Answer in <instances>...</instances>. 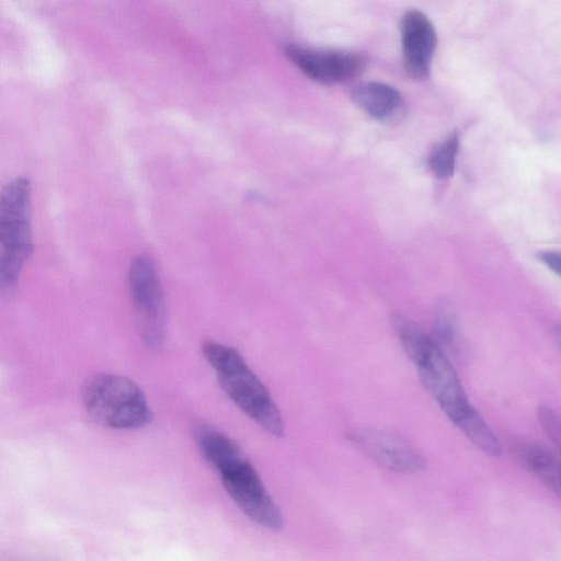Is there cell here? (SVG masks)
<instances>
[{
	"label": "cell",
	"mask_w": 561,
	"mask_h": 561,
	"mask_svg": "<svg viewBox=\"0 0 561 561\" xmlns=\"http://www.w3.org/2000/svg\"><path fill=\"white\" fill-rule=\"evenodd\" d=\"M193 436L234 504L255 524L270 530L280 529L282 513L238 444L206 423L195 424Z\"/></svg>",
	"instance_id": "obj_1"
},
{
	"label": "cell",
	"mask_w": 561,
	"mask_h": 561,
	"mask_svg": "<svg viewBox=\"0 0 561 561\" xmlns=\"http://www.w3.org/2000/svg\"><path fill=\"white\" fill-rule=\"evenodd\" d=\"M392 325L425 389L447 417L457 425L474 408L470 404L447 353L433 336L407 317L396 314Z\"/></svg>",
	"instance_id": "obj_2"
},
{
	"label": "cell",
	"mask_w": 561,
	"mask_h": 561,
	"mask_svg": "<svg viewBox=\"0 0 561 561\" xmlns=\"http://www.w3.org/2000/svg\"><path fill=\"white\" fill-rule=\"evenodd\" d=\"M202 352L228 398L263 430L284 435V420L268 390L233 347L207 341Z\"/></svg>",
	"instance_id": "obj_3"
},
{
	"label": "cell",
	"mask_w": 561,
	"mask_h": 561,
	"mask_svg": "<svg viewBox=\"0 0 561 561\" xmlns=\"http://www.w3.org/2000/svg\"><path fill=\"white\" fill-rule=\"evenodd\" d=\"M32 185L27 178L9 181L0 195V291L10 298L33 252L31 229Z\"/></svg>",
	"instance_id": "obj_4"
},
{
	"label": "cell",
	"mask_w": 561,
	"mask_h": 561,
	"mask_svg": "<svg viewBox=\"0 0 561 561\" xmlns=\"http://www.w3.org/2000/svg\"><path fill=\"white\" fill-rule=\"evenodd\" d=\"M87 413L102 426L137 430L152 420V411L141 388L131 379L116 374H98L82 389Z\"/></svg>",
	"instance_id": "obj_5"
},
{
	"label": "cell",
	"mask_w": 561,
	"mask_h": 561,
	"mask_svg": "<svg viewBox=\"0 0 561 561\" xmlns=\"http://www.w3.org/2000/svg\"><path fill=\"white\" fill-rule=\"evenodd\" d=\"M127 280L141 340L150 348H160L167 332V308L154 261L142 254L133 257Z\"/></svg>",
	"instance_id": "obj_6"
},
{
	"label": "cell",
	"mask_w": 561,
	"mask_h": 561,
	"mask_svg": "<svg viewBox=\"0 0 561 561\" xmlns=\"http://www.w3.org/2000/svg\"><path fill=\"white\" fill-rule=\"evenodd\" d=\"M285 54L308 78L323 84L353 80L367 67L366 57L353 51L320 50L290 44Z\"/></svg>",
	"instance_id": "obj_7"
},
{
	"label": "cell",
	"mask_w": 561,
	"mask_h": 561,
	"mask_svg": "<svg viewBox=\"0 0 561 561\" xmlns=\"http://www.w3.org/2000/svg\"><path fill=\"white\" fill-rule=\"evenodd\" d=\"M348 440L379 465L402 473H415L423 469L420 453L405 439L377 428H355Z\"/></svg>",
	"instance_id": "obj_8"
},
{
	"label": "cell",
	"mask_w": 561,
	"mask_h": 561,
	"mask_svg": "<svg viewBox=\"0 0 561 561\" xmlns=\"http://www.w3.org/2000/svg\"><path fill=\"white\" fill-rule=\"evenodd\" d=\"M400 32L407 73L415 80H425L436 47L432 22L421 11L410 10L402 16Z\"/></svg>",
	"instance_id": "obj_9"
},
{
	"label": "cell",
	"mask_w": 561,
	"mask_h": 561,
	"mask_svg": "<svg viewBox=\"0 0 561 561\" xmlns=\"http://www.w3.org/2000/svg\"><path fill=\"white\" fill-rule=\"evenodd\" d=\"M514 459L561 499V455L527 440L511 444Z\"/></svg>",
	"instance_id": "obj_10"
},
{
	"label": "cell",
	"mask_w": 561,
	"mask_h": 561,
	"mask_svg": "<svg viewBox=\"0 0 561 561\" xmlns=\"http://www.w3.org/2000/svg\"><path fill=\"white\" fill-rule=\"evenodd\" d=\"M354 102L368 115L379 121H393L404 112V102L393 87L380 82L356 84L351 92Z\"/></svg>",
	"instance_id": "obj_11"
},
{
	"label": "cell",
	"mask_w": 561,
	"mask_h": 561,
	"mask_svg": "<svg viewBox=\"0 0 561 561\" xmlns=\"http://www.w3.org/2000/svg\"><path fill=\"white\" fill-rule=\"evenodd\" d=\"M479 449L489 456L502 454V446L480 413L473 409L456 425Z\"/></svg>",
	"instance_id": "obj_12"
},
{
	"label": "cell",
	"mask_w": 561,
	"mask_h": 561,
	"mask_svg": "<svg viewBox=\"0 0 561 561\" xmlns=\"http://www.w3.org/2000/svg\"><path fill=\"white\" fill-rule=\"evenodd\" d=\"M459 148V139L456 133L438 142L428 156V167L438 179H447L453 175L455 161Z\"/></svg>",
	"instance_id": "obj_13"
},
{
	"label": "cell",
	"mask_w": 561,
	"mask_h": 561,
	"mask_svg": "<svg viewBox=\"0 0 561 561\" xmlns=\"http://www.w3.org/2000/svg\"><path fill=\"white\" fill-rule=\"evenodd\" d=\"M433 337L445 352H455L458 348V324L454 311L447 305L439 307L436 312Z\"/></svg>",
	"instance_id": "obj_14"
},
{
	"label": "cell",
	"mask_w": 561,
	"mask_h": 561,
	"mask_svg": "<svg viewBox=\"0 0 561 561\" xmlns=\"http://www.w3.org/2000/svg\"><path fill=\"white\" fill-rule=\"evenodd\" d=\"M537 416L543 432L556 446L557 453L561 455V414L554 409L541 404L537 409Z\"/></svg>",
	"instance_id": "obj_15"
},
{
	"label": "cell",
	"mask_w": 561,
	"mask_h": 561,
	"mask_svg": "<svg viewBox=\"0 0 561 561\" xmlns=\"http://www.w3.org/2000/svg\"><path fill=\"white\" fill-rule=\"evenodd\" d=\"M537 256L552 272L561 276V251H541Z\"/></svg>",
	"instance_id": "obj_16"
},
{
	"label": "cell",
	"mask_w": 561,
	"mask_h": 561,
	"mask_svg": "<svg viewBox=\"0 0 561 561\" xmlns=\"http://www.w3.org/2000/svg\"><path fill=\"white\" fill-rule=\"evenodd\" d=\"M553 337H554V342H556V344H557V345H558V347L561 350V324H560V325H558V327L554 329Z\"/></svg>",
	"instance_id": "obj_17"
}]
</instances>
